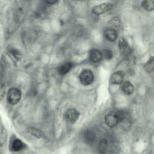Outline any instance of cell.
<instances>
[{"label":"cell","instance_id":"1","mask_svg":"<svg viewBox=\"0 0 154 154\" xmlns=\"http://www.w3.org/2000/svg\"><path fill=\"white\" fill-rule=\"evenodd\" d=\"M21 98V92L18 88H12L8 90L7 95V100L11 105H15L17 104Z\"/></svg>","mask_w":154,"mask_h":154},{"label":"cell","instance_id":"2","mask_svg":"<svg viewBox=\"0 0 154 154\" xmlns=\"http://www.w3.org/2000/svg\"><path fill=\"white\" fill-rule=\"evenodd\" d=\"M94 78L93 73L88 69L84 70L79 75L80 81L84 85H88L91 84L94 81Z\"/></svg>","mask_w":154,"mask_h":154},{"label":"cell","instance_id":"3","mask_svg":"<svg viewBox=\"0 0 154 154\" xmlns=\"http://www.w3.org/2000/svg\"><path fill=\"white\" fill-rule=\"evenodd\" d=\"M105 121L107 125L110 128L115 127L119 123V117L118 113L111 111L106 116Z\"/></svg>","mask_w":154,"mask_h":154},{"label":"cell","instance_id":"4","mask_svg":"<svg viewBox=\"0 0 154 154\" xmlns=\"http://www.w3.org/2000/svg\"><path fill=\"white\" fill-rule=\"evenodd\" d=\"M113 7L111 3H103L93 7L91 9V12L96 15H101L111 10Z\"/></svg>","mask_w":154,"mask_h":154},{"label":"cell","instance_id":"5","mask_svg":"<svg viewBox=\"0 0 154 154\" xmlns=\"http://www.w3.org/2000/svg\"><path fill=\"white\" fill-rule=\"evenodd\" d=\"M26 144L18 138H12L10 142L9 149L14 152L20 151L26 148Z\"/></svg>","mask_w":154,"mask_h":154},{"label":"cell","instance_id":"6","mask_svg":"<svg viewBox=\"0 0 154 154\" xmlns=\"http://www.w3.org/2000/svg\"><path fill=\"white\" fill-rule=\"evenodd\" d=\"M79 115V112L73 108L68 109L65 113L66 119L71 124L75 123L78 119Z\"/></svg>","mask_w":154,"mask_h":154},{"label":"cell","instance_id":"7","mask_svg":"<svg viewBox=\"0 0 154 154\" xmlns=\"http://www.w3.org/2000/svg\"><path fill=\"white\" fill-rule=\"evenodd\" d=\"M119 46L120 51L123 55L128 56L131 53L132 49L123 38H120L119 41Z\"/></svg>","mask_w":154,"mask_h":154},{"label":"cell","instance_id":"8","mask_svg":"<svg viewBox=\"0 0 154 154\" xmlns=\"http://www.w3.org/2000/svg\"><path fill=\"white\" fill-rule=\"evenodd\" d=\"M89 57L91 62L94 63L98 62L100 61L102 59L103 54L98 49L93 48L89 51Z\"/></svg>","mask_w":154,"mask_h":154},{"label":"cell","instance_id":"9","mask_svg":"<svg viewBox=\"0 0 154 154\" xmlns=\"http://www.w3.org/2000/svg\"><path fill=\"white\" fill-rule=\"evenodd\" d=\"M124 78V74L123 72L118 71L112 75L110 79V82L113 84H120L122 83Z\"/></svg>","mask_w":154,"mask_h":154},{"label":"cell","instance_id":"10","mask_svg":"<svg viewBox=\"0 0 154 154\" xmlns=\"http://www.w3.org/2000/svg\"><path fill=\"white\" fill-rule=\"evenodd\" d=\"M105 34L106 39L110 42H113L116 40L118 36L117 31L111 28H107L105 30Z\"/></svg>","mask_w":154,"mask_h":154},{"label":"cell","instance_id":"11","mask_svg":"<svg viewBox=\"0 0 154 154\" xmlns=\"http://www.w3.org/2000/svg\"><path fill=\"white\" fill-rule=\"evenodd\" d=\"M145 72L150 73L154 71V56L150 57L143 66Z\"/></svg>","mask_w":154,"mask_h":154},{"label":"cell","instance_id":"12","mask_svg":"<svg viewBox=\"0 0 154 154\" xmlns=\"http://www.w3.org/2000/svg\"><path fill=\"white\" fill-rule=\"evenodd\" d=\"M122 88L123 92L128 95L132 94L134 90V86L128 81L125 82L123 83Z\"/></svg>","mask_w":154,"mask_h":154},{"label":"cell","instance_id":"13","mask_svg":"<svg viewBox=\"0 0 154 154\" xmlns=\"http://www.w3.org/2000/svg\"><path fill=\"white\" fill-rule=\"evenodd\" d=\"M72 64L70 62H67L63 64L58 69V73L61 75H63L67 73L71 69Z\"/></svg>","mask_w":154,"mask_h":154},{"label":"cell","instance_id":"14","mask_svg":"<svg viewBox=\"0 0 154 154\" xmlns=\"http://www.w3.org/2000/svg\"><path fill=\"white\" fill-rule=\"evenodd\" d=\"M141 6L146 11H152L154 10V0H143Z\"/></svg>","mask_w":154,"mask_h":154},{"label":"cell","instance_id":"15","mask_svg":"<svg viewBox=\"0 0 154 154\" xmlns=\"http://www.w3.org/2000/svg\"><path fill=\"white\" fill-rule=\"evenodd\" d=\"M84 137L85 141L88 143L93 142L95 139V135L94 133L90 130H87L85 131Z\"/></svg>","mask_w":154,"mask_h":154},{"label":"cell","instance_id":"16","mask_svg":"<svg viewBox=\"0 0 154 154\" xmlns=\"http://www.w3.org/2000/svg\"><path fill=\"white\" fill-rule=\"evenodd\" d=\"M108 145V141L106 139H101L98 145V151L100 154H104L106 151Z\"/></svg>","mask_w":154,"mask_h":154},{"label":"cell","instance_id":"17","mask_svg":"<svg viewBox=\"0 0 154 154\" xmlns=\"http://www.w3.org/2000/svg\"><path fill=\"white\" fill-rule=\"evenodd\" d=\"M27 131L29 133L38 138H41L42 135L41 131L34 127H29L27 129Z\"/></svg>","mask_w":154,"mask_h":154},{"label":"cell","instance_id":"18","mask_svg":"<svg viewBox=\"0 0 154 154\" xmlns=\"http://www.w3.org/2000/svg\"><path fill=\"white\" fill-rule=\"evenodd\" d=\"M108 23L110 26L115 28L119 27L121 25L120 20L117 16H114L112 17L109 19Z\"/></svg>","mask_w":154,"mask_h":154},{"label":"cell","instance_id":"19","mask_svg":"<svg viewBox=\"0 0 154 154\" xmlns=\"http://www.w3.org/2000/svg\"><path fill=\"white\" fill-rule=\"evenodd\" d=\"M128 57L127 60V64L129 66L134 65L137 62V59L136 57L133 55H130L128 56Z\"/></svg>","mask_w":154,"mask_h":154},{"label":"cell","instance_id":"20","mask_svg":"<svg viewBox=\"0 0 154 154\" xmlns=\"http://www.w3.org/2000/svg\"><path fill=\"white\" fill-rule=\"evenodd\" d=\"M103 54L105 58L107 60H110L113 57L112 51L108 49H105L103 51Z\"/></svg>","mask_w":154,"mask_h":154},{"label":"cell","instance_id":"21","mask_svg":"<svg viewBox=\"0 0 154 154\" xmlns=\"http://www.w3.org/2000/svg\"><path fill=\"white\" fill-rule=\"evenodd\" d=\"M5 95V89L3 84H1L0 87V101H1L4 98Z\"/></svg>","mask_w":154,"mask_h":154},{"label":"cell","instance_id":"22","mask_svg":"<svg viewBox=\"0 0 154 154\" xmlns=\"http://www.w3.org/2000/svg\"><path fill=\"white\" fill-rule=\"evenodd\" d=\"M45 1L48 4L52 5L57 2V0H45Z\"/></svg>","mask_w":154,"mask_h":154},{"label":"cell","instance_id":"23","mask_svg":"<svg viewBox=\"0 0 154 154\" xmlns=\"http://www.w3.org/2000/svg\"></svg>","mask_w":154,"mask_h":154}]
</instances>
